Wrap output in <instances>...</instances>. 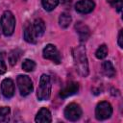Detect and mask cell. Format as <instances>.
<instances>
[{
	"label": "cell",
	"mask_w": 123,
	"mask_h": 123,
	"mask_svg": "<svg viewBox=\"0 0 123 123\" xmlns=\"http://www.w3.org/2000/svg\"><path fill=\"white\" fill-rule=\"evenodd\" d=\"M72 54H73V60H74V65L76 71L80 76L86 77L89 73V69H88V62H87L86 47L82 44L78 45L73 48Z\"/></svg>",
	"instance_id": "obj_1"
},
{
	"label": "cell",
	"mask_w": 123,
	"mask_h": 123,
	"mask_svg": "<svg viewBox=\"0 0 123 123\" xmlns=\"http://www.w3.org/2000/svg\"><path fill=\"white\" fill-rule=\"evenodd\" d=\"M0 25L2 32L6 37H10L13 34L15 28V17L12 12L6 11L3 12L0 18Z\"/></svg>",
	"instance_id": "obj_2"
},
{
	"label": "cell",
	"mask_w": 123,
	"mask_h": 123,
	"mask_svg": "<svg viewBox=\"0 0 123 123\" xmlns=\"http://www.w3.org/2000/svg\"><path fill=\"white\" fill-rule=\"evenodd\" d=\"M51 95V80L47 74H42L39 79V85L37 91V97L39 101L48 100Z\"/></svg>",
	"instance_id": "obj_3"
},
{
	"label": "cell",
	"mask_w": 123,
	"mask_h": 123,
	"mask_svg": "<svg viewBox=\"0 0 123 123\" xmlns=\"http://www.w3.org/2000/svg\"><path fill=\"white\" fill-rule=\"evenodd\" d=\"M112 114V107L107 101H102L97 104L95 108V117L97 120H106Z\"/></svg>",
	"instance_id": "obj_4"
},
{
	"label": "cell",
	"mask_w": 123,
	"mask_h": 123,
	"mask_svg": "<svg viewBox=\"0 0 123 123\" xmlns=\"http://www.w3.org/2000/svg\"><path fill=\"white\" fill-rule=\"evenodd\" d=\"M16 83H17L19 92L22 96L29 95L34 89L33 82H32L31 78L27 75H19L16 79Z\"/></svg>",
	"instance_id": "obj_5"
},
{
	"label": "cell",
	"mask_w": 123,
	"mask_h": 123,
	"mask_svg": "<svg viewBox=\"0 0 123 123\" xmlns=\"http://www.w3.org/2000/svg\"><path fill=\"white\" fill-rule=\"evenodd\" d=\"M64 117L69 121H77L82 116V109L76 103H71L64 109Z\"/></svg>",
	"instance_id": "obj_6"
},
{
	"label": "cell",
	"mask_w": 123,
	"mask_h": 123,
	"mask_svg": "<svg viewBox=\"0 0 123 123\" xmlns=\"http://www.w3.org/2000/svg\"><path fill=\"white\" fill-rule=\"evenodd\" d=\"M42 56L46 60H50L55 63H61L62 56L57 49V47L53 44H47L42 50Z\"/></svg>",
	"instance_id": "obj_7"
},
{
	"label": "cell",
	"mask_w": 123,
	"mask_h": 123,
	"mask_svg": "<svg viewBox=\"0 0 123 123\" xmlns=\"http://www.w3.org/2000/svg\"><path fill=\"white\" fill-rule=\"evenodd\" d=\"M1 91L5 98L9 99L14 95V84L10 78H6L1 83Z\"/></svg>",
	"instance_id": "obj_8"
},
{
	"label": "cell",
	"mask_w": 123,
	"mask_h": 123,
	"mask_svg": "<svg viewBox=\"0 0 123 123\" xmlns=\"http://www.w3.org/2000/svg\"><path fill=\"white\" fill-rule=\"evenodd\" d=\"M95 8L93 0H80L75 4V10L80 13H89Z\"/></svg>",
	"instance_id": "obj_9"
},
{
	"label": "cell",
	"mask_w": 123,
	"mask_h": 123,
	"mask_svg": "<svg viewBox=\"0 0 123 123\" xmlns=\"http://www.w3.org/2000/svg\"><path fill=\"white\" fill-rule=\"evenodd\" d=\"M79 91V84L76 82H69L60 90V97L67 98L71 95L76 94Z\"/></svg>",
	"instance_id": "obj_10"
},
{
	"label": "cell",
	"mask_w": 123,
	"mask_h": 123,
	"mask_svg": "<svg viewBox=\"0 0 123 123\" xmlns=\"http://www.w3.org/2000/svg\"><path fill=\"white\" fill-rule=\"evenodd\" d=\"M35 121L37 123H50L52 121L50 111L46 108H41L37 111L36 118H35Z\"/></svg>",
	"instance_id": "obj_11"
},
{
	"label": "cell",
	"mask_w": 123,
	"mask_h": 123,
	"mask_svg": "<svg viewBox=\"0 0 123 123\" xmlns=\"http://www.w3.org/2000/svg\"><path fill=\"white\" fill-rule=\"evenodd\" d=\"M75 29H76V31L79 35V37H80L81 41H86L88 38L90 33H89V29L86 25L83 24L82 22H78L75 25Z\"/></svg>",
	"instance_id": "obj_12"
},
{
	"label": "cell",
	"mask_w": 123,
	"mask_h": 123,
	"mask_svg": "<svg viewBox=\"0 0 123 123\" xmlns=\"http://www.w3.org/2000/svg\"><path fill=\"white\" fill-rule=\"evenodd\" d=\"M33 29H34V33L36 35V37H42L44 32H45V23H44V21L41 18H37L34 21Z\"/></svg>",
	"instance_id": "obj_13"
},
{
	"label": "cell",
	"mask_w": 123,
	"mask_h": 123,
	"mask_svg": "<svg viewBox=\"0 0 123 123\" xmlns=\"http://www.w3.org/2000/svg\"><path fill=\"white\" fill-rule=\"evenodd\" d=\"M24 39L29 43H36V35L34 33L33 25L27 22L24 27Z\"/></svg>",
	"instance_id": "obj_14"
},
{
	"label": "cell",
	"mask_w": 123,
	"mask_h": 123,
	"mask_svg": "<svg viewBox=\"0 0 123 123\" xmlns=\"http://www.w3.org/2000/svg\"><path fill=\"white\" fill-rule=\"evenodd\" d=\"M102 71H103L105 76L110 77V78H111V77H113L115 75L114 67H113L112 63L110 61H105L102 63Z\"/></svg>",
	"instance_id": "obj_15"
},
{
	"label": "cell",
	"mask_w": 123,
	"mask_h": 123,
	"mask_svg": "<svg viewBox=\"0 0 123 123\" xmlns=\"http://www.w3.org/2000/svg\"><path fill=\"white\" fill-rule=\"evenodd\" d=\"M71 21H72V18H71V15L68 12H64L61 13V15L59 17V25H60V27L65 29L70 25Z\"/></svg>",
	"instance_id": "obj_16"
},
{
	"label": "cell",
	"mask_w": 123,
	"mask_h": 123,
	"mask_svg": "<svg viewBox=\"0 0 123 123\" xmlns=\"http://www.w3.org/2000/svg\"><path fill=\"white\" fill-rule=\"evenodd\" d=\"M21 54H22V51L20 49H14V50H12L10 52V54H9V62L12 66L16 64V62L19 60Z\"/></svg>",
	"instance_id": "obj_17"
},
{
	"label": "cell",
	"mask_w": 123,
	"mask_h": 123,
	"mask_svg": "<svg viewBox=\"0 0 123 123\" xmlns=\"http://www.w3.org/2000/svg\"><path fill=\"white\" fill-rule=\"evenodd\" d=\"M41 4L45 11L51 12L57 8L59 5V0H41Z\"/></svg>",
	"instance_id": "obj_18"
},
{
	"label": "cell",
	"mask_w": 123,
	"mask_h": 123,
	"mask_svg": "<svg viewBox=\"0 0 123 123\" xmlns=\"http://www.w3.org/2000/svg\"><path fill=\"white\" fill-rule=\"evenodd\" d=\"M107 55H108V47H107L106 44L100 45V46L97 48L96 52H95V56H96V58L99 59V60L105 59V58L107 57Z\"/></svg>",
	"instance_id": "obj_19"
},
{
	"label": "cell",
	"mask_w": 123,
	"mask_h": 123,
	"mask_svg": "<svg viewBox=\"0 0 123 123\" xmlns=\"http://www.w3.org/2000/svg\"><path fill=\"white\" fill-rule=\"evenodd\" d=\"M36 68V62L30 59H26L22 62V69L26 72H31Z\"/></svg>",
	"instance_id": "obj_20"
},
{
	"label": "cell",
	"mask_w": 123,
	"mask_h": 123,
	"mask_svg": "<svg viewBox=\"0 0 123 123\" xmlns=\"http://www.w3.org/2000/svg\"><path fill=\"white\" fill-rule=\"evenodd\" d=\"M11 109L9 107H0V122L9 121Z\"/></svg>",
	"instance_id": "obj_21"
},
{
	"label": "cell",
	"mask_w": 123,
	"mask_h": 123,
	"mask_svg": "<svg viewBox=\"0 0 123 123\" xmlns=\"http://www.w3.org/2000/svg\"><path fill=\"white\" fill-rule=\"evenodd\" d=\"M108 3H110V5L114 8L118 12H120L122 11V8H123V2L122 0H107Z\"/></svg>",
	"instance_id": "obj_22"
},
{
	"label": "cell",
	"mask_w": 123,
	"mask_h": 123,
	"mask_svg": "<svg viewBox=\"0 0 123 123\" xmlns=\"http://www.w3.org/2000/svg\"><path fill=\"white\" fill-rule=\"evenodd\" d=\"M7 71V66L4 62V53L0 52V75H3Z\"/></svg>",
	"instance_id": "obj_23"
},
{
	"label": "cell",
	"mask_w": 123,
	"mask_h": 123,
	"mask_svg": "<svg viewBox=\"0 0 123 123\" xmlns=\"http://www.w3.org/2000/svg\"><path fill=\"white\" fill-rule=\"evenodd\" d=\"M123 30H120L119 31V34H118V39H117V43L119 45L120 48L123 47Z\"/></svg>",
	"instance_id": "obj_24"
}]
</instances>
